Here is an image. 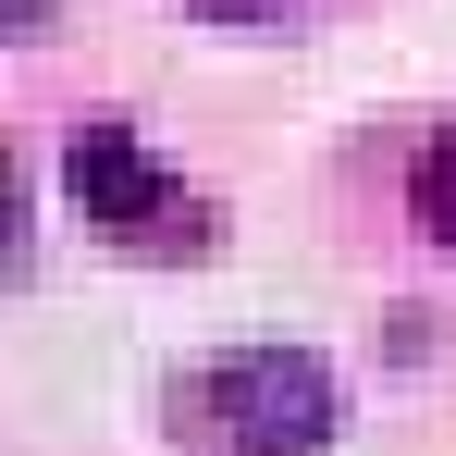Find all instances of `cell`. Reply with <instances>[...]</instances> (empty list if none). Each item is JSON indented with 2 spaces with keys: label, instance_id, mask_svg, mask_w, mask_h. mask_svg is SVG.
Segmentation results:
<instances>
[{
  "label": "cell",
  "instance_id": "obj_1",
  "mask_svg": "<svg viewBox=\"0 0 456 456\" xmlns=\"http://www.w3.org/2000/svg\"><path fill=\"white\" fill-rule=\"evenodd\" d=\"M173 432L198 456H321L346 432V395L308 346H234L173 382Z\"/></svg>",
  "mask_w": 456,
  "mask_h": 456
},
{
  "label": "cell",
  "instance_id": "obj_2",
  "mask_svg": "<svg viewBox=\"0 0 456 456\" xmlns=\"http://www.w3.org/2000/svg\"><path fill=\"white\" fill-rule=\"evenodd\" d=\"M62 185H75V210L99 234H149V247H198V210H185V185H173V160L136 136V124H86L75 149H62Z\"/></svg>",
  "mask_w": 456,
  "mask_h": 456
},
{
  "label": "cell",
  "instance_id": "obj_3",
  "mask_svg": "<svg viewBox=\"0 0 456 456\" xmlns=\"http://www.w3.org/2000/svg\"><path fill=\"white\" fill-rule=\"evenodd\" d=\"M407 198H419V234H444V247H456V136H432V149H419Z\"/></svg>",
  "mask_w": 456,
  "mask_h": 456
},
{
  "label": "cell",
  "instance_id": "obj_4",
  "mask_svg": "<svg viewBox=\"0 0 456 456\" xmlns=\"http://www.w3.org/2000/svg\"><path fill=\"white\" fill-rule=\"evenodd\" d=\"M0 259H12V149H0Z\"/></svg>",
  "mask_w": 456,
  "mask_h": 456
},
{
  "label": "cell",
  "instance_id": "obj_5",
  "mask_svg": "<svg viewBox=\"0 0 456 456\" xmlns=\"http://www.w3.org/2000/svg\"><path fill=\"white\" fill-rule=\"evenodd\" d=\"M198 12H223V25H247V12H272V0H198Z\"/></svg>",
  "mask_w": 456,
  "mask_h": 456
}]
</instances>
